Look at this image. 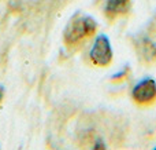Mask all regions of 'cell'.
<instances>
[{
	"mask_svg": "<svg viewBox=\"0 0 156 150\" xmlns=\"http://www.w3.org/2000/svg\"><path fill=\"white\" fill-rule=\"evenodd\" d=\"M97 24L90 15H83L78 14L73 17L66 25L65 32H63V39L67 46H76L81 41L89 39L96 33Z\"/></svg>",
	"mask_w": 156,
	"mask_h": 150,
	"instance_id": "1",
	"label": "cell"
},
{
	"mask_svg": "<svg viewBox=\"0 0 156 150\" xmlns=\"http://www.w3.org/2000/svg\"><path fill=\"white\" fill-rule=\"evenodd\" d=\"M133 102L140 107H151L156 103V81L152 77L138 80L130 92Z\"/></svg>",
	"mask_w": 156,
	"mask_h": 150,
	"instance_id": "2",
	"label": "cell"
},
{
	"mask_svg": "<svg viewBox=\"0 0 156 150\" xmlns=\"http://www.w3.org/2000/svg\"><path fill=\"white\" fill-rule=\"evenodd\" d=\"M89 58L94 66H100V68H105L112 62L114 51L110 37L107 35L100 33L96 36L90 47V51H89Z\"/></svg>",
	"mask_w": 156,
	"mask_h": 150,
	"instance_id": "3",
	"label": "cell"
},
{
	"mask_svg": "<svg viewBox=\"0 0 156 150\" xmlns=\"http://www.w3.org/2000/svg\"><path fill=\"white\" fill-rule=\"evenodd\" d=\"M137 50L140 58L147 63L156 62V40L149 36H144L138 40Z\"/></svg>",
	"mask_w": 156,
	"mask_h": 150,
	"instance_id": "4",
	"label": "cell"
},
{
	"mask_svg": "<svg viewBox=\"0 0 156 150\" xmlns=\"http://www.w3.org/2000/svg\"><path fill=\"white\" fill-rule=\"evenodd\" d=\"M130 6H132V0H107L104 13L108 18L115 19L118 17L126 15L130 11Z\"/></svg>",
	"mask_w": 156,
	"mask_h": 150,
	"instance_id": "5",
	"label": "cell"
},
{
	"mask_svg": "<svg viewBox=\"0 0 156 150\" xmlns=\"http://www.w3.org/2000/svg\"><path fill=\"white\" fill-rule=\"evenodd\" d=\"M3 98H4V87L0 84V102L3 101Z\"/></svg>",
	"mask_w": 156,
	"mask_h": 150,
	"instance_id": "6",
	"label": "cell"
}]
</instances>
